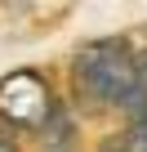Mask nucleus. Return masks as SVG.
Returning <instances> with one entry per match:
<instances>
[{
    "instance_id": "nucleus-1",
    "label": "nucleus",
    "mask_w": 147,
    "mask_h": 152,
    "mask_svg": "<svg viewBox=\"0 0 147 152\" xmlns=\"http://www.w3.org/2000/svg\"><path fill=\"white\" fill-rule=\"evenodd\" d=\"M71 85H76V99L89 107L147 116V85L138 81L134 45L125 36H103V40L80 45L71 58Z\"/></svg>"
},
{
    "instance_id": "nucleus-2",
    "label": "nucleus",
    "mask_w": 147,
    "mask_h": 152,
    "mask_svg": "<svg viewBox=\"0 0 147 152\" xmlns=\"http://www.w3.org/2000/svg\"><path fill=\"white\" fill-rule=\"evenodd\" d=\"M0 121L18 130H45L54 121V94L40 72H9L0 81Z\"/></svg>"
},
{
    "instance_id": "nucleus-3",
    "label": "nucleus",
    "mask_w": 147,
    "mask_h": 152,
    "mask_svg": "<svg viewBox=\"0 0 147 152\" xmlns=\"http://www.w3.org/2000/svg\"><path fill=\"white\" fill-rule=\"evenodd\" d=\"M112 152H147V116H138V121L120 134V143H116Z\"/></svg>"
},
{
    "instance_id": "nucleus-4",
    "label": "nucleus",
    "mask_w": 147,
    "mask_h": 152,
    "mask_svg": "<svg viewBox=\"0 0 147 152\" xmlns=\"http://www.w3.org/2000/svg\"><path fill=\"white\" fill-rule=\"evenodd\" d=\"M134 67H138V81L147 85V49H138V54H134Z\"/></svg>"
},
{
    "instance_id": "nucleus-5",
    "label": "nucleus",
    "mask_w": 147,
    "mask_h": 152,
    "mask_svg": "<svg viewBox=\"0 0 147 152\" xmlns=\"http://www.w3.org/2000/svg\"><path fill=\"white\" fill-rule=\"evenodd\" d=\"M0 152H18V148H14V139H9L5 130H0Z\"/></svg>"
}]
</instances>
